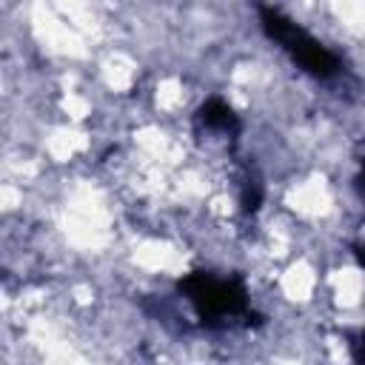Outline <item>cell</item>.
I'll use <instances>...</instances> for the list:
<instances>
[{"instance_id":"obj_1","label":"cell","mask_w":365,"mask_h":365,"mask_svg":"<svg viewBox=\"0 0 365 365\" xmlns=\"http://www.w3.org/2000/svg\"><path fill=\"white\" fill-rule=\"evenodd\" d=\"M259 20H262V29L271 40H277L305 71L317 74V77H331L336 74L342 66H339V57L325 48L317 37H311L302 26H297L294 20H288L279 9L274 6H259Z\"/></svg>"},{"instance_id":"obj_2","label":"cell","mask_w":365,"mask_h":365,"mask_svg":"<svg viewBox=\"0 0 365 365\" xmlns=\"http://www.w3.org/2000/svg\"><path fill=\"white\" fill-rule=\"evenodd\" d=\"M180 291L188 294L191 305L197 308L202 322H214L217 317L228 314H245V291L240 279H214L205 271H197L185 279H180Z\"/></svg>"},{"instance_id":"obj_3","label":"cell","mask_w":365,"mask_h":365,"mask_svg":"<svg viewBox=\"0 0 365 365\" xmlns=\"http://www.w3.org/2000/svg\"><path fill=\"white\" fill-rule=\"evenodd\" d=\"M200 123H205L208 128H217V131H240V120L237 114L231 111V106H225L220 97L208 100L202 108H200Z\"/></svg>"},{"instance_id":"obj_4","label":"cell","mask_w":365,"mask_h":365,"mask_svg":"<svg viewBox=\"0 0 365 365\" xmlns=\"http://www.w3.org/2000/svg\"><path fill=\"white\" fill-rule=\"evenodd\" d=\"M351 354H354L356 365H365V331H359V334L354 336V342H351Z\"/></svg>"},{"instance_id":"obj_5","label":"cell","mask_w":365,"mask_h":365,"mask_svg":"<svg viewBox=\"0 0 365 365\" xmlns=\"http://www.w3.org/2000/svg\"><path fill=\"white\" fill-rule=\"evenodd\" d=\"M354 257H356V262L365 268V242H354Z\"/></svg>"},{"instance_id":"obj_6","label":"cell","mask_w":365,"mask_h":365,"mask_svg":"<svg viewBox=\"0 0 365 365\" xmlns=\"http://www.w3.org/2000/svg\"><path fill=\"white\" fill-rule=\"evenodd\" d=\"M356 188H359V194H362V200H365V165H362V174L356 177Z\"/></svg>"}]
</instances>
